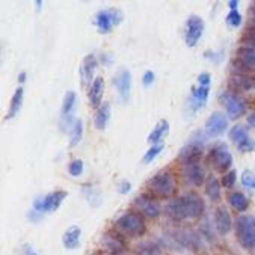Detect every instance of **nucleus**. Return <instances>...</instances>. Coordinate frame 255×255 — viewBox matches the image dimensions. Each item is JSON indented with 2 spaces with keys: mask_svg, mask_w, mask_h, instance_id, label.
<instances>
[{
  "mask_svg": "<svg viewBox=\"0 0 255 255\" xmlns=\"http://www.w3.org/2000/svg\"><path fill=\"white\" fill-rule=\"evenodd\" d=\"M163 149V143H159V145H151V148L145 152L143 156V163H151L152 160H154L160 152Z\"/></svg>",
  "mask_w": 255,
  "mask_h": 255,
  "instance_id": "c9c22d12",
  "label": "nucleus"
},
{
  "mask_svg": "<svg viewBox=\"0 0 255 255\" xmlns=\"http://www.w3.org/2000/svg\"><path fill=\"white\" fill-rule=\"evenodd\" d=\"M20 255H39V254L35 251V248H33L32 245L24 243V245L21 246V249H20Z\"/></svg>",
  "mask_w": 255,
  "mask_h": 255,
  "instance_id": "a19ab883",
  "label": "nucleus"
},
{
  "mask_svg": "<svg viewBox=\"0 0 255 255\" xmlns=\"http://www.w3.org/2000/svg\"><path fill=\"white\" fill-rule=\"evenodd\" d=\"M212 222H213V227L219 237H225V236L231 234L234 230V218H233L230 209L222 206V204H218L215 207Z\"/></svg>",
  "mask_w": 255,
  "mask_h": 255,
  "instance_id": "ddd939ff",
  "label": "nucleus"
},
{
  "mask_svg": "<svg viewBox=\"0 0 255 255\" xmlns=\"http://www.w3.org/2000/svg\"><path fill=\"white\" fill-rule=\"evenodd\" d=\"M236 183H237V171H236V169H231V171L225 172V174L222 175V178H221L222 187L227 189L228 192L234 189Z\"/></svg>",
  "mask_w": 255,
  "mask_h": 255,
  "instance_id": "473e14b6",
  "label": "nucleus"
},
{
  "mask_svg": "<svg viewBox=\"0 0 255 255\" xmlns=\"http://www.w3.org/2000/svg\"><path fill=\"white\" fill-rule=\"evenodd\" d=\"M42 5H44L42 0H36V2H35V6H36V11H38V12L42 9Z\"/></svg>",
  "mask_w": 255,
  "mask_h": 255,
  "instance_id": "de8ad7c7",
  "label": "nucleus"
},
{
  "mask_svg": "<svg viewBox=\"0 0 255 255\" xmlns=\"http://www.w3.org/2000/svg\"><path fill=\"white\" fill-rule=\"evenodd\" d=\"M168 133H169V123H168V120H160V121H157L156 127L152 128L151 133L148 134L146 142L151 143V145H159V143H162L163 137L168 136Z\"/></svg>",
  "mask_w": 255,
  "mask_h": 255,
  "instance_id": "bb28decb",
  "label": "nucleus"
},
{
  "mask_svg": "<svg viewBox=\"0 0 255 255\" xmlns=\"http://www.w3.org/2000/svg\"><path fill=\"white\" fill-rule=\"evenodd\" d=\"M83 137V123L82 120H74L73 126H71V131H70V146H76L80 143Z\"/></svg>",
  "mask_w": 255,
  "mask_h": 255,
  "instance_id": "c756f323",
  "label": "nucleus"
},
{
  "mask_svg": "<svg viewBox=\"0 0 255 255\" xmlns=\"http://www.w3.org/2000/svg\"><path fill=\"white\" fill-rule=\"evenodd\" d=\"M131 252L133 255H166L156 240H140L133 246Z\"/></svg>",
  "mask_w": 255,
  "mask_h": 255,
  "instance_id": "5701e85b",
  "label": "nucleus"
},
{
  "mask_svg": "<svg viewBox=\"0 0 255 255\" xmlns=\"http://www.w3.org/2000/svg\"><path fill=\"white\" fill-rule=\"evenodd\" d=\"M124 20V14L118 8L101 9L94 17V24L100 33H109L115 26H120Z\"/></svg>",
  "mask_w": 255,
  "mask_h": 255,
  "instance_id": "9b49d317",
  "label": "nucleus"
},
{
  "mask_svg": "<svg viewBox=\"0 0 255 255\" xmlns=\"http://www.w3.org/2000/svg\"><path fill=\"white\" fill-rule=\"evenodd\" d=\"M246 124L252 128H255V108L249 109L248 115H246Z\"/></svg>",
  "mask_w": 255,
  "mask_h": 255,
  "instance_id": "37998d69",
  "label": "nucleus"
},
{
  "mask_svg": "<svg viewBox=\"0 0 255 255\" xmlns=\"http://www.w3.org/2000/svg\"><path fill=\"white\" fill-rule=\"evenodd\" d=\"M204 190H206V195L209 196V199L212 202H221L222 199V184L221 180H218V177L215 175H209L206 183H204Z\"/></svg>",
  "mask_w": 255,
  "mask_h": 255,
  "instance_id": "a878e982",
  "label": "nucleus"
},
{
  "mask_svg": "<svg viewBox=\"0 0 255 255\" xmlns=\"http://www.w3.org/2000/svg\"><path fill=\"white\" fill-rule=\"evenodd\" d=\"M248 18H249L248 26H255V2H252L248 8Z\"/></svg>",
  "mask_w": 255,
  "mask_h": 255,
  "instance_id": "79ce46f5",
  "label": "nucleus"
},
{
  "mask_svg": "<svg viewBox=\"0 0 255 255\" xmlns=\"http://www.w3.org/2000/svg\"><path fill=\"white\" fill-rule=\"evenodd\" d=\"M240 45L254 47L255 48V26H248L242 36H240Z\"/></svg>",
  "mask_w": 255,
  "mask_h": 255,
  "instance_id": "2f4dec72",
  "label": "nucleus"
},
{
  "mask_svg": "<svg viewBox=\"0 0 255 255\" xmlns=\"http://www.w3.org/2000/svg\"><path fill=\"white\" fill-rule=\"evenodd\" d=\"M92 255H106L105 252H101V251H98V252H94Z\"/></svg>",
  "mask_w": 255,
  "mask_h": 255,
  "instance_id": "09e8293b",
  "label": "nucleus"
},
{
  "mask_svg": "<svg viewBox=\"0 0 255 255\" xmlns=\"http://www.w3.org/2000/svg\"><path fill=\"white\" fill-rule=\"evenodd\" d=\"M210 97V86H192L190 89V101H189V106L192 108L193 112L206 108L207 101Z\"/></svg>",
  "mask_w": 255,
  "mask_h": 255,
  "instance_id": "6ab92c4d",
  "label": "nucleus"
},
{
  "mask_svg": "<svg viewBox=\"0 0 255 255\" xmlns=\"http://www.w3.org/2000/svg\"><path fill=\"white\" fill-rule=\"evenodd\" d=\"M231 67L234 70V74L255 76V48L246 47V45H239L236 48Z\"/></svg>",
  "mask_w": 255,
  "mask_h": 255,
  "instance_id": "1a4fd4ad",
  "label": "nucleus"
},
{
  "mask_svg": "<svg viewBox=\"0 0 255 255\" xmlns=\"http://www.w3.org/2000/svg\"><path fill=\"white\" fill-rule=\"evenodd\" d=\"M204 30H206V23L199 15H189L184 24V42L187 47H195L199 39L204 35Z\"/></svg>",
  "mask_w": 255,
  "mask_h": 255,
  "instance_id": "4468645a",
  "label": "nucleus"
},
{
  "mask_svg": "<svg viewBox=\"0 0 255 255\" xmlns=\"http://www.w3.org/2000/svg\"><path fill=\"white\" fill-rule=\"evenodd\" d=\"M114 228L120 231L127 240L142 239L148 233V225L145 218H142L136 210H127L120 218H117Z\"/></svg>",
  "mask_w": 255,
  "mask_h": 255,
  "instance_id": "7ed1b4c3",
  "label": "nucleus"
},
{
  "mask_svg": "<svg viewBox=\"0 0 255 255\" xmlns=\"http://www.w3.org/2000/svg\"><path fill=\"white\" fill-rule=\"evenodd\" d=\"M234 237L237 245L248 254H255V215L243 213L234 218Z\"/></svg>",
  "mask_w": 255,
  "mask_h": 255,
  "instance_id": "f03ea898",
  "label": "nucleus"
},
{
  "mask_svg": "<svg viewBox=\"0 0 255 255\" xmlns=\"http://www.w3.org/2000/svg\"><path fill=\"white\" fill-rule=\"evenodd\" d=\"M183 172H184L186 180H187L190 184L196 186V187L204 186V183H206V180H207V177H209V175L206 174V169H204V168L201 166V163L186 165V166H183Z\"/></svg>",
  "mask_w": 255,
  "mask_h": 255,
  "instance_id": "412c9836",
  "label": "nucleus"
},
{
  "mask_svg": "<svg viewBox=\"0 0 255 255\" xmlns=\"http://www.w3.org/2000/svg\"><path fill=\"white\" fill-rule=\"evenodd\" d=\"M207 163L209 166L224 175L225 172L231 171L233 169V163H234V159H233V154L228 148V145L225 142H216L207 152Z\"/></svg>",
  "mask_w": 255,
  "mask_h": 255,
  "instance_id": "423d86ee",
  "label": "nucleus"
},
{
  "mask_svg": "<svg viewBox=\"0 0 255 255\" xmlns=\"http://www.w3.org/2000/svg\"><path fill=\"white\" fill-rule=\"evenodd\" d=\"M100 249L106 255H126L128 252V240L115 228H109L100 237Z\"/></svg>",
  "mask_w": 255,
  "mask_h": 255,
  "instance_id": "0eeeda50",
  "label": "nucleus"
},
{
  "mask_svg": "<svg viewBox=\"0 0 255 255\" xmlns=\"http://www.w3.org/2000/svg\"><path fill=\"white\" fill-rule=\"evenodd\" d=\"M228 139L236 145V148L248 154V152H255V139L249 134V130L243 124H234L228 130Z\"/></svg>",
  "mask_w": 255,
  "mask_h": 255,
  "instance_id": "f8f14e48",
  "label": "nucleus"
},
{
  "mask_svg": "<svg viewBox=\"0 0 255 255\" xmlns=\"http://www.w3.org/2000/svg\"><path fill=\"white\" fill-rule=\"evenodd\" d=\"M130 190H131V183H130L128 180H123V181H120V184H118V192H120V193L127 195Z\"/></svg>",
  "mask_w": 255,
  "mask_h": 255,
  "instance_id": "ea45409f",
  "label": "nucleus"
},
{
  "mask_svg": "<svg viewBox=\"0 0 255 255\" xmlns=\"http://www.w3.org/2000/svg\"><path fill=\"white\" fill-rule=\"evenodd\" d=\"M27 219H29L30 222H39V221L42 219V215H39V213L35 212V210H30V212L27 213Z\"/></svg>",
  "mask_w": 255,
  "mask_h": 255,
  "instance_id": "c03bdc74",
  "label": "nucleus"
},
{
  "mask_svg": "<svg viewBox=\"0 0 255 255\" xmlns=\"http://www.w3.org/2000/svg\"><path fill=\"white\" fill-rule=\"evenodd\" d=\"M240 183L249 190H255V174L249 169H245L240 175Z\"/></svg>",
  "mask_w": 255,
  "mask_h": 255,
  "instance_id": "f704fd0d",
  "label": "nucleus"
},
{
  "mask_svg": "<svg viewBox=\"0 0 255 255\" xmlns=\"http://www.w3.org/2000/svg\"><path fill=\"white\" fill-rule=\"evenodd\" d=\"M76 92L74 91H67L65 95H64V100H62V111H61V115H62V126L64 127H70L73 126L71 123V117H73V111H74V106H76Z\"/></svg>",
  "mask_w": 255,
  "mask_h": 255,
  "instance_id": "4be33fe9",
  "label": "nucleus"
},
{
  "mask_svg": "<svg viewBox=\"0 0 255 255\" xmlns=\"http://www.w3.org/2000/svg\"><path fill=\"white\" fill-rule=\"evenodd\" d=\"M227 202H228L230 209L236 213V216L248 213V210L251 207L249 198L242 190H237V189H233L227 193Z\"/></svg>",
  "mask_w": 255,
  "mask_h": 255,
  "instance_id": "f3484780",
  "label": "nucleus"
},
{
  "mask_svg": "<svg viewBox=\"0 0 255 255\" xmlns=\"http://www.w3.org/2000/svg\"><path fill=\"white\" fill-rule=\"evenodd\" d=\"M228 89L245 97L248 92L255 91V76L249 74H233L228 80Z\"/></svg>",
  "mask_w": 255,
  "mask_h": 255,
  "instance_id": "dca6fc26",
  "label": "nucleus"
},
{
  "mask_svg": "<svg viewBox=\"0 0 255 255\" xmlns=\"http://www.w3.org/2000/svg\"><path fill=\"white\" fill-rule=\"evenodd\" d=\"M133 207L134 210L145 219H149V221H154V219H159L160 215H162V206L159 199L151 195L148 192L145 193H140L134 198L133 201Z\"/></svg>",
  "mask_w": 255,
  "mask_h": 255,
  "instance_id": "9d476101",
  "label": "nucleus"
},
{
  "mask_svg": "<svg viewBox=\"0 0 255 255\" xmlns=\"http://www.w3.org/2000/svg\"><path fill=\"white\" fill-rule=\"evenodd\" d=\"M26 79H27V73H26V71H21V73L18 74V83H24Z\"/></svg>",
  "mask_w": 255,
  "mask_h": 255,
  "instance_id": "49530a36",
  "label": "nucleus"
},
{
  "mask_svg": "<svg viewBox=\"0 0 255 255\" xmlns=\"http://www.w3.org/2000/svg\"><path fill=\"white\" fill-rule=\"evenodd\" d=\"M218 100H219V105L225 111V115L230 120H240L242 117H246L249 112L248 98L237 92H233L228 88L219 92Z\"/></svg>",
  "mask_w": 255,
  "mask_h": 255,
  "instance_id": "20e7f679",
  "label": "nucleus"
},
{
  "mask_svg": "<svg viewBox=\"0 0 255 255\" xmlns=\"http://www.w3.org/2000/svg\"><path fill=\"white\" fill-rule=\"evenodd\" d=\"M165 215L174 225L184 222H199L206 216V202L195 190L172 198L165 206Z\"/></svg>",
  "mask_w": 255,
  "mask_h": 255,
  "instance_id": "f257e3e1",
  "label": "nucleus"
},
{
  "mask_svg": "<svg viewBox=\"0 0 255 255\" xmlns=\"http://www.w3.org/2000/svg\"><path fill=\"white\" fill-rule=\"evenodd\" d=\"M62 245L68 251H76L82 245V228L80 227H70L62 234Z\"/></svg>",
  "mask_w": 255,
  "mask_h": 255,
  "instance_id": "b1692460",
  "label": "nucleus"
},
{
  "mask_svg": "<svg viewBox=\"0 0 255 255\" xmlns=\"http://www.w3.org/2000/svg\"><path fill=\"white\" fill-rule=\"evenodd\" d=\"M67 196H68V192L61 190V189L48 192L45 195H41V196L35 198V201L32 204V210L38 212L42 216L47 215V213H53L62 206V202L65 201Z\"/></svg>",
  "mask_w": 255,
  "mask_h": 255,
  "instance_id": "6e6552de",
  "label": "nucleus"
},
{
  "mask_svg": "<svg viewBox=\"0 0 255 255\" xmlns=\"http://www.w3.org/2000/svg\"><path fill=\"white\" fill-rule=\"evenodd\" d=\"M103 94H105V79L103 77H95L92 85L89 86V92H88V98L92 108H100L101 100H103Z\"/></svg>",
  "mask_w": 255,
  "mask_h": 255,
  "instance_id": "393cba45",
  "label": "nucleus"
},
{
  "mask_svg": "<svg viewBox=\"0 0 255 255\" xmlns=\"http://www.w3.org/2000/svg\"><path fill=\"white\" fill-rule=\"evenodd\" d=\"M199 86H210L212 83V74L210 73H201L196 79Z\"/></svg>",
  "mask_w": 255,
  "mask_h": 255,
  "instance_id": "4c0bfd02",
  "label": "nucleus"
},
{
  "mask_svg": "<svg viewBox=\"0 0 255 255\" xmlns=\"http://www.w3.org/2000/svg\"><path fill=\"white\" fill-rule=\"evenodd\" d=\"M111 120V105L109 103H103L95 112V117H94V126L97 130L103 131L108 126Z\"/></svg>",
  "mask_w": 255,
  "mask_h": 255,
  "instance_id": "cd10ccee",
  "label": "nucleus"
},
{
  "mask_svg": "<svg viewBox=\"0 0 255 255\" xmlns=\"http://www.w3.org/2000/svg\"><path fill=\"white\" fill-rule=\"evenodd\" d=\"M68 172L73 177H79L83 172V162L80 159H74L70 165H68Z\"/></svg>",
  "mask_w": 255,
  "mask_h": 255,
  "instance_id": "e433bc0d",
  "label": "nucleus"
},
{
  "mask_svg": "<svg viewBox=\"0 0 255 255\" xmlns=\"http://www.w3.org/2000/svg\"><path fill=\"white\" fill-rule=\"evenodd\" d=\"M114 86L117 88L120 97L126 101L130 97V91H131V73L126 68L120 70L117 73V76L114 77Z\"/></svg>",
  "mask_w": 255,
  "mask_h": 255,
  "instance_id": "aec40b11",
  "label": "nucleus"
},
{
  "mask_svg": "<svg viewBox=\"0 0 255 255\" xmlns=\"http://www.w3.org/2000/svg\"><path fill=\"white\" fill-rule=\"evenodd\" d=\"M82 190H83V195H85L86 201L91 204L92 207H98V206H100L101 198H100V193L97 192V189H94V187L89 186V184H85Z\"/></svg>",
  "mask_w": 255,
  "mask_h": 255,
  "instance_id": "7c9ffc66",
  "label": "nucleus"
},
{
  "mask_svg": "<svg viewBox=\"0 0 255 255\" xmlns=\"http://www.w3.org/2000/svg\"><path fill=\"white\" fill-rule=\"evenodd\" d=\"M225 23L231 27V29H239L243 23V15L239 11H230L225 17Z\"/></svg>",
  "mask_w": 255,
  "mask_h": 255,
  "instance_id": "72a5a7b5",
  "label": "nucleus"
},
{
  "mask_svg": "<svg viewBox=\"0 0 255 255\" xmlns=\"http://www.w3.org/2000/svg\"><path fill=\"white\" fill-rule=\"evenodd\" d=\"M227 6H228L230 11H239L240 2H239V0H228V2H227Z\"/></svg>",
  "mask_w": 255,
  "mask_h": 255,
  "instance_id": "a18cd8bd",
  "label": "nucleus"
},
{
  "mask_svg": "<svg viewBox=\"0 0 255 255\" xmlns=\"http://www.w3.org/2000/svg\"><path fill=\"white\" fill-rule=\"evenodd\" d=\"M146 192L157 199H172L177 193V183L169 171H160L146 181Z\"/></svg>",
  "mask_w": 255,
  "mask_h": 255,
  "instance_id": "39448f33",
  "label": "nucleus"
},
{
  "mask_svg": "<svg viewBox=\"0 0 255 255\" xmlns=\"http://www.w3.org/2000/svg\"><path fill=\"white\" fill-rule=\"evenodd\" d=\"M23 98H24V91L23 88H17L15 92L12 94V98H11V105H9V109L6 112V120H14L20 111H21V106H23Z\"/></svg>",
  "mask_w": 255,
  "mask_h": 255,
  "instance_id": "c85d7f7f",
  "label": "nucleus"
},
{
  "mask_svg": "<svg viewBox=\"0 0 255 255\" xmlns=\"http://www.w3.org/2000/svg\"><path fill=\"white\" fill-rule=\"evenodd\" d=\"M227 130H230V118L225 115V112H213L204 126V131L209 137H218L222 136Z\"/></svg>",
  "mask_w": 255,
  "mask_h": 255,
  "instance_id": "2eb2a0df",
  "label": "nucleus"
},
{
  "mask_svg": "<svg viewBox=\"0 0 255 255\" xmlns=\"http://www.w3.org/2000/svg\"><path fill=\"white\" fill-rule=\"evenodd\" d=\"M154 79H156L154 73H152V71H145V74H143V77H142V83H143V86H145V88L151 86V85H152V82H154Z\"/></svg>",
  "mask_w": 255,
  "mask_h": 255,
  "instance_id": "58836bf2",
  "label": "nucleus"
},
{
  "mask_svg": "<svg viewBox=\"0 0 255 255\" xmlns=\"http://www.w3.org/2000/svg\"><path fill=\"white\" fill-rule=\"evenodd\" d=\"M98 67V61L95 58V55H86L80 64V80H82V86L86 88L89 85H92V79H94V74H95V70Z\"/></svg>",
  "mask_w": 255,
  "mask_h": 255,
  "instance_id": "a211bd4d",
  "label": "nucleus"
}]
</instances>
